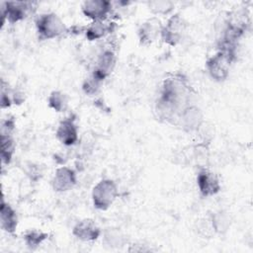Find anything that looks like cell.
Masks as SVG:
<instances>
[{"label":"cell","instance_id":"1","mask_svg":"<svg viewBox=\"0 0 253 253\" xmlns=\"http://www.w3.org/2000/svg\"><path fill=\"white\" fill-rule=\"evenodd\" d=\"M191 94L190 87L181 76L165 79L155 104L157 118L162 122L177 125L180 113L190 105Z\"/></svg>","mask_w":253,"mask_h":253},{"label":"cell","instance_id":"15","mask_svg":"<svg viewBox=\"0 0 253 253\" xmlns=\"http://www.w3.org/2000/svg\"><path fill=\"white\" fill-rule=\"evenodd\" d=\"M1 227L9 232L13 233L16 230L18 218L16 211L13 210V208L6 204L4 201H2L1 204Z\"/></svg>","mask_w":253,"mask_h":253},{"label":"cell","instance_id":"2","mask_svg":"<svg viewBox=\"0 0 253 253\" xmlns=\"http://www.w3.org/2000/svg\"><path fill=\"white\" fill-rule=\"evenodd\" d=\"M36 28L39 39L51 40L66 32V27L61 18L55 13H45L36 20Z\"/></svg>","mask_w":253,"mask_h":253},{"label":"cell","instance_id":"14","mask_svg":"<svg viewBox=\"0 0 253 253\" xmlns=\"http://www.w3.org/2000/svg\"><path fill=\"white\" fill-rule=\"evenodd\" d=\"M115 62H116L115 53L112 50H104L100 54L97 60L96 67L93 72L104 80L113 70L115 66Z\"/></svg>","mask_w":253,"mask_h":253},{"label":"cell","instance_id":"17","mask_svg":"<svg viewBox=\"0 0 253 253\" xmlns=\"http://www.w3.org/2000/svg\"><path fill=\"white\" fill-rule=\"evenodd\" d=\"M211 224L214 232L222 234L225 233L230 226V216L224 211H218L211 215Z\"/></svg>","mask_w":253,"mask_h":253},{"label":"cell","instance_id":"21","mask_svg":"<svg viewBox=\"0 0 253 253\" xmlns=\"http://www.w3.org/2000/svg\"><path fill=\"white\" fill-rule=\"evenodd\" d=\"M46 237H47V233L40 230H36V229L28 231L24 236L26 244L28 245V247L32 249L37 248L39 245H41L46 239Z\"/></svg>","mask_w":253,"mask_h":253},{"label":"cell","instance_id":"3","mask_svg":"<svg viewBox=\"0 0 253 253\" xmlns=\"http://www.w3.org/2000/svg\"><path fill=\"white\" fill-rule=\"evenodd\" d=\"M119 195L117 185L110 179L98 182L92 191V200L94 207L99 210H107L110 208Z\"/></svg>","mask_w":253,"mask_h":253},{"label":"cell","instance_id":"5","mask_svg":"<svg viewBox=\"0 0 253 253\" xmlns=\"http://www.w3.org/2000/svg\"><path fill=\"white\" fill-rule=\"evenodd\" d=\"M233 59L226 53L217 50L206 62V67L211 78L216 81H223L229 75L230 65Z\"/></svg>","mask_w":253,"mask_h":253},{"label":"cell","instance_id":"11","mask_svg":"<svg viewBox=\"0 0 253 253\" xmlns=\"http://www.w3.org/2000/svg\"><path fill=\"white\" fill-rule=\"evenodd\" d=\"M162 25L160 21L156 18H150L146 20L138 29V39L141 44L149 45L151 44L159 35H161Z\"/></svg>","mask_w":253,"mask_h":253},{"label":"cell","instance_id":"13","mask_svg":"<svg viewBox=\"0 0 253 253\" xmlns=\"http://www.w3.org/2000/svg\"><path fill=\"white\" fill-rule=\"evenodd\" d=\"M73 235L82 241H93L101 235V229L93 219L84 218L73 227Z\"/></svg>","mask_w":253,"mask_h":253},{"label":"cell","instance_id":"10","mask_svg":"<svg viewBox=\"0 0 253 253\" xmlns=\"http://www.w3.org/2000/svg\"><path fill=\"white\" fill-rule=\"evenodd\" d=\"M57 139L64 145H73L78 140V127L71 118L63 119L55 131Z\"/></svg>","mask_w":253,"mask_h":253},{"label":"cell","instance_id":"4","mask_svg":"<svg viewBox=\"0 0 253 253\" xmlns=\"http://www.w3.org/2000/svg\"><path fill=\"white\" fill-rule=\"evenodd\" d=\"M187 32V23L179 14L171 16L166 25L162 27L161 38L169 45L175 46L180 43Z\"/></svg>","mask_w":253,"mask_h":253},{"label":"cell","instance_id":"20","mask_svg":"<svg viewBox=\"0 0 253 253\" xmlns=\"http://www.w3.org/2000/svg\"><path fill=\"white\" fill-rule=\"evenodd\" d=\"M1 157L3 163H9L12 159L15 150V143L10 133H2L1 134Z\"/></svg>","mask_w":253,"mask_h":253},{"label":"cell","instance_id":"23","mask_svg":"<svg viewBox=\"0 0 253 253\" xmlns=\"http://www.w3.org/2000/svg\"><path fill=\"white\" fill-rule=\"evenodd\" d=\"M149 9L154 14H168L174 8V3L171 1H152L148 3Z\"/></svg>","mask_w":253,"mask_h":253},{"label":"cell","instance_id":"22","mask_svg":"<svg viewBox=\"0 0 253 253\" xmlns=\"http://www.w3.org/2000/svg\"><path fill=\"white\" fill-rule=\"evenodd\" d=\"M102 82H103V79L93 72L88 78L85 79L83 83V90L88 95H94L100 89Z\"/></svg>","mask_w":253,"mask_h":253},{"label":"cell","instance_id":"6","mask_svg":"<svg viewBox=\"0 0 253 253\" xmlns=\"http://www.w3.org/2000/svg\"><path fill=\"white\" fill-rule=\"evenodd\" d=\"M33 9L32 2H6L2 4V22L4 23L5 19L10 23H16L25 19Z\"/></svg>","mask_w":253,"mask_h":253},{"label":"cell","instance_id":"9","mask_svg":"<svg viewBox=\"0 0 253 253\" xmlns=\"http://www.w3.org/2000/svg\"><path fill=\"white\" fill-rule=\"evenodd\" d=\"M112 4L106 0H88L82 5V12L92 21L106 20L111 13Z\"/></svg>","mask_w":253,"mask_h":253},{"label":"cell","instance_id":"19","mask_svg":"<svg viewBox=\"0 0 253 253\" xmlns=\"http://www.w3.org/2000/svg\"><path fill=\"white\" fill-rule=\"evenodd\" d=\"M47 101L48 106L57 113L64 112L68 107V97L62 91H52Z\"/></svg>","mask_w":253,"mask_h":253},{"label":"cell","instance_id":"16","mask_svg":"<svg viewBox=\"0 0 253 253\" xmlns=\"http://www.w3.org/2000/svg\"><path fill=\"white\" fill-rule=\"evenodd\" d=\"M111 32V23H107L105 20L92 21V23L86 27L85 35L89 41H95L103 38L106 34Z\"/></svg>","mask_w":253,"mask_h":253},{"label":"cell","instance_id":"8","mask_svg":"<svg viewBox=\"0 0 253 253\" xmlns=\"http://www.w3.org/2000/svg\"><path fill=\"white\" fill-rule=\"evenodd\" d=\"M197 184L199 191L203 197H211L220 191V183L218 177L209 169L203 168L197 176Z\"/></svg>","mask_w":253,"mask_h":253},{"label":"cell","instance_id":"12","mask_svg":"<svg viewBox=\"0 0 253 253\" xmlns=\"http://www.w3.org/2000/svg\"><path fill=\"white\" fill-rule=\"evenodd\" d=\"M76 184L75 172L66 166L58 168L52 178V188L56 192H66L71 190Z\"/></svg>","mask_w":253,"mask_h":253},{"label":"cell","instance_id":"18","mask_svg":"<svg viewBox=\"0 0 253 253\" xmlns=\"http://www.w3.org/2000/svg\"><path fill=\"white\" fill-rule=\"evenodd\" d=\"M103 242L106 246L111 248H119L126 243L125 235L117 228H108L104 232Z\"/></svg>","mask_w":253,"mask_h":253},{"label":"cell","instance_id":"7","mask_svg":"<svg viewBox=\"0 0 253 253\" xmlns=\"http://www.w3.org/2000/svg\"><path fill=\"white\" fill-rule=\"evenodd\" d=\"M203 123V112L199 107L195 105H189L184 108L180 113L177 121V125H179L184 130L187 131L197 130Z\"/></svg>","mask_w":253,"mask_h":253}]
</instances>
